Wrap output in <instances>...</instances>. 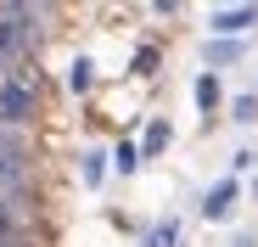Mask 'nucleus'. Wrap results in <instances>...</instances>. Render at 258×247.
Instances as JSON below:
<instances>
[]
</instances>
